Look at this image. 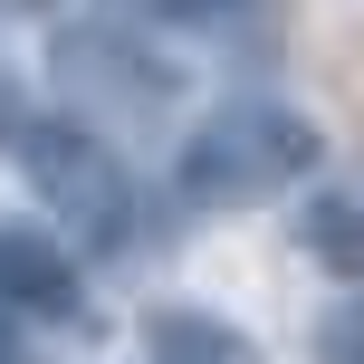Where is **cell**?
Listing matches in <instances>:
<instances>
[{
	"instance_id": "7a4b0ae2",
	"label": "cell",
	"mask_w": 364,
	"mask_h": 364,
	"mask_svg": "<svg viewBox=\"0 0 364 364\" xmlns=\"http://www.w3.org/2000/svg\"><path fill=\"white\" fill-rule=\"evenodd\" d=\"M19 173H29V192L48 201L87 250H115V240L134 230V182L115 164V144L96 125H77V115H29V125H19Z\"/></svg>"
},
{
	"instance_id": "8992f818",
	"label": "cell",
	"mask_w": 364,
	"mask_h": 364,
	"mask_svg": "<svg viewBox=\"0 0 364 364\" xmlns=\"http://www.w3.org/2000/svg\"><path fill=\"white\" fill-rule=\"evenodd\" d=\"M316 364H364V288L316 316Z\"/></svg>"
},
{
	"instance_id": "5b68a950",
	"label": "cell",
	"mask_w": 364,
	"mask_h": 364,
	"mask_svg": "<svg viewBox=\"0 0 364 364\" xmlns=\"http://www.w3.org/2000/svg\"><path fill=\"white\" fill-rule=\"evenodd\" d=\"M297 240H307V259H316L326 278L364 288V192H316L307 220H297Z\"/></svg>"
},
{
	"instance_id": "6da1fadb",
	"label": "cell",
	"mask_w": 364,
	"mask_h": 364,
	"mask_svg": "<svg viewBox=\"0 0 364 364\" xmlns=\"http://www.w3.org/2000/svg\"><path fill=\"white\" fill-rule=\"evenodd\" d=\"M316 154H326V134H316L297 106H259V96H240V106H220V115L192 125L173 182H182L192 201H211V211H230V201H269V192H288V182H307Z\"/></svg>"
},
{
	"instance_id": "277c9868",
	"label": "cell",
	"mask_w": 364,
	"mask_h": 364,
	"mask_svg": "<svg viewBox=\"0 0 364 364\" xmlns=\"http://www.w3.org/2000/svg\"><path fill=\"white\" fill-rule=\"evenodd\" d=\"M134 336H144V364H269L230 316H211V307H144Z\"/></svg>"
},
{
	"instance_id": "3957f363",
	"label": "cell",
	"mask_w": 364,
	"mask_h": 364,
	"mask_svg": "<svg viewBox=\"0 0 364 364\" xmlns=\"http://www.w3.org/2000/svg\"><path fill=\"white\" fill-rule=\"evenodd\" d=\"M0 307L19 316H77V259L48 230H0Z\"/></svg>"
},
{
	"instance_id": "52a82bcc",
	"label": "cell",
	"mask_w": 364,
	"mask_h": 364,
	"mask_svg": "<svg viewBox=\"0 0 364 364\" xmlns=\"http://www.w3.org/2000/svg\"><path fill=\"white\" fill-rule=\"evenodd\" d=\"M19 125H29V106H19V87L0 77V144H19Z\"/></svg>"
},
{
	"instance_id": "9c48e42d",
	"label": "cell",
	"mask_w": 364,
	"mask_h": 364,
	"mask_svg": "<svg viewBox=\"0 0 364 364\" xmlns=\"http://www.w3.org/2000/svg\"><path fill=\"white\" fill-rule=\"evenodd\" d=\"M173 10H211V0H173Z\"/></svg>"
},
{
	"instance_id": "ba28073f",
	"label": "cell",
	"mask_w": 364,
	"mask_h": 364,
	"mask_svg": "<svg viewBox=\"0 0 364 364\" xmlns=\"http://www.w3.org/2000/svg\"><path fill=\"white\" fill-rule=\"evenodd\" d=\"M0 364H19V346H10V326H0Z\"/></svg>"
}]
</instances>
